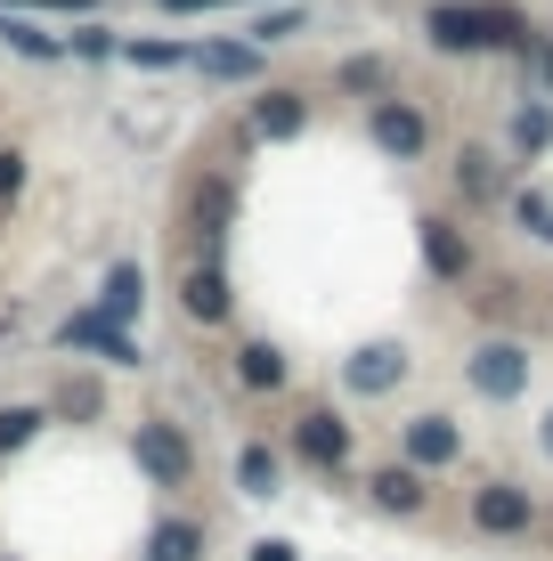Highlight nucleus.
Returning a JSON list of instances; mask_svg holds the SVG:
<instances>
[{"label":"nucleus","instance_id":"nucleus-13","mask_svg":"<svg viewBox=\"0 0 553 561\" xmlns=\"http://www.w3.org/2000/svg\"><path fill=\"white\" fill-rule=\"evenodd\" d=\"M139 301H147L139 261H114V268H106V294H99V318H106V325H130V318H139Z\"/></svg>","mask_w":553,"mask_h":561},{"label":"nucleus","instance_id":"nucleus-29","mask_svg":"<svg viewBox=\"0 0 553 561\" xmlns=\"http://www.w3.org/2000/svg\"><path fill=\"white\" fill-rule=\"evenodd\" d=\"M253 561H301V553L285 546V537H261V546H253Z\"/></svg>","mask_w":553,"mask_h":561},{"label":"nucleus","instance_id":"nucleus-24","mask_svg":"<svg viewBox=\"0 0 553 561\" xmlns=\"http://www.w3.org/2000/svg\"><path fill=\"white\" fill-rule=\"evenodd\" d=\"M456 180H464V196H472V204L497 196V171H488V154H464V163H456Z\"/></svg>","mask_w":553,"mask_h":561},{"label":"nucleus","instance_id":"nucleus-18","mask_svg":"<svg viewBox=\"0 0 553 561\" xmlns=\"http://www.w3.org/2000/svg\"><path fill=\"white\" fill-rule=\"evenodd\" d=\"M196 66H204V73H220V82H244V73L261 66V49H244V42H212V49H196Z\"/></svg>","mask_w":553,"mask_h":561},{"label":"nucleus","instance_id":"nucleus-12","mask_svg":"<svg viewBox=\"0 0 553 561\" xmlns=\"http://www.w3.org/2000/svg\"><path fill=\"white\" fill-rule=\"evenodd\" d=\"M301 123H310L301 90H261V99H253V130H261V139H301Z\"/></svg>","mask_w":553,"mask_h":561},{"label":"nucleus","instance_id":"nucleus-17","mask_svg":"<svg viewBox=\"0 0 553 561\" xmlns=\"http://www.w3.org/2000/svg\"><path fill=\"white\" fill-rule=\"evenodd\" d=\"M147 561H204V529L196 520H163V529L147 537Z\"/></svg>","mask_w":553,"mask_h":561},{"label":"nucleus","instance_id":"nucleus-23","mask_svg":"<svg viewBox=\"0 0 553 561\" xmlns=\"http://www.w3.org/2000/svg\"><path fill=\"white\" fill-rule=\"evenodd\" d=\"M123 57H130V66H155V73H163V66H187L196 49H187V42H130Z\"/></svg>","mask_w":553,"mask_h":561},{"label":"nucleus","instance_id":"nucleus-1","mask_svg":"<svg viewBox=\"0 0 553 561\" xmlns=\"http://www.w3.org/2000/svg\"><path fill=\"white\" fill-rule=\"evenodd\" d=\"M431 42L440 49H521L529 33H521V16L512 9H431Z\"/></svg>","mask_w":553,"mask_h":561},{"label":"nucleus","instance_id":"nucleus-16","mask_svg":"<svg viewBox=\"0 0 553 561\" xmlns=\"http://www.w3.org/2000/svg\"><path fill=\"white\" fill-rule=\"evenodd\" d=\"M367 489H375V505H383V513H424V472H407V463L375 472Z\"/></svg>","mask_w":553,"mask_h":561},{"label":"nucleus","instance_id":"nucleus-9","mask_svg":"<svg viewBox=\"0 0 553 561\" xmlns=\"http://www.w3.org/2000/svg\"><path fill=\"white\" fill-rule=\"evenodd\" d=\"M529 513H538V505H529V489H512V480H488V489L472 496V520H481L488 537H521Z\"/></svg>","mask_w":553,"mask_h":561},{"label":"nucleus","instance_id":"nucleus-19","mask_svg":"<svg viewBox=\"0 0 553 561\" xmlns=\"http://www.w3.org/2000/svg\"><path fill=\"white\" fill-rule=\"evenodd\" d=\"M42 423H49L42 408H0V456H16L33 432H42Z\"/></svg>","mask_w":553,"mask_h":561},{"label":"nucleus","instance_id":"nucleus-5","mask_svg":"<svg viewBox=\"0 0 553 561\" xmlns=\"http://www.w3.org/2000/svg\"><path fill=\"white\" fill-rule=\"evenodd\" d=\"M293 448H301V463H318V472H342V463H350V423L326 415V408H310L293 423Z\"/></svg>","mask_w":553,"mask_h":561},{"label":"nucleus","instance_id":"nucleus-34","mask_svg":"<svg viewBox=\"0 0 553 561\" xmlns=\"http://www.w3.org/2000/svg\"><path fill=\"white\" fill-rule=\"evenodd\" d=\"M0 561H16V553H0Z\"/></svg>","mask_w":553,"mask_h":561},{"label":"nucleus","instance_id":"nucleus-2","mask_svg":"<svg viewBox=\"0 0 553 561\" xmlns=\"http://www.w3.org/2000/svg\"><path fill=\"white\" fill-rule=\"evenodd\" d=\"M228 220H237V180H196V187H187V237H196L204 261L220 253Z\"/></svg>","mask_w":553,"mask_h":561},{"label":"nucleus","instance_id":"nucleus-26","mask_svg":"<svg viewBox=\"0 0 553 561\" xmlns=\"http://www.w3.org/2000/svg\"><path fill=\"white\" fill-rule=\"evenodd\" d=\"M16 187H25V154H16V147H0V204H9Z\"/></svg>","mask_w":553,"mask_h":561},{"label":"nucleus","instance_id":"nucleus-22","mask_svg":"<svg viewBox=\"0 0 553 561\" xmlns=\"http://www.w3.org/2000/svg\"><path fill=\"white\" fill-rule=\"evenodd\" d=\"M237 480H244L253 496H277V456H269V448H244V456H237Z\"/></svg>","mask_w":553,"mask_h":561},{"label":"nucleus","instance_id":"nucleus-33","mask_svg":"<svg viewBox=\"0 0 553 561\" xmlns=\"http://www.w3.org/2000/svg\"><path fill=\"white\" fill-rule=\"evenodd\" d=\"M545 456H553V415H545Z\"/></svg>","mask_w":553,"mask_h":561},{"label":"nucleus","instance_id":"nucleus-20","mask_svg":"<svg viewBox=\"0 0 553 561\" xmlns=\"http://www.w3.org/2000/svg\"><path fill=\"white\" fill-rule=\"evenodd\" d=\"M0 42H9V49H25V57H57V49H66V42H57V33L25 25V16H9V25H0Z\"/></svg>","mask_w":553,"mask_h":561},{"label":"nucleus","instance_id":"nucleus-15","mask_svg":"<svg viewBox=\"0 0 553 561\" xmlns=\"http://www.w3.org/2000/svg\"><path fill=\"white\" fill-rule=\"evenodd\" d=\"M424 261H431V277H464V268H472V253H464V237H456V228L448 220H424Z\"/></svg>","mask_w":553,"mask_h":561},{"label":"nucleus","instance_id":"nucleus-32","mask_svg":"<svg viewBox=\"0 0 553 561\" xmlns=\"http://www.w3.org/2000/svg\"><path fill=\"white\" fill-rule=\"evenodd\" d=\"M538 57H545V82H553V49H538Z\"/></svg>","mask_w":553,"mask_h":561},{"label":"nucleus","instance_id":"nucleus-31","mask_svg":"<svg viewBox=\"0 0 553 561\" xmlns=\"http://www.w3.org/2000/svg\"><path fill=\"white\" fill-rule=\"evenodd\" d=\"M171 9H212V0H171Z\"/></svg>","mask_w":553,"mask_h":561},{"label":"nucleus","instance_id":"nucleus-28","mask_svg":"<svg viewBox=\"0 0 553 561\" xmlns=\"http://www.w3.org/2000/svg\"><path fill=\"white\" fill-rule=\"evenodd\" d=\"M73 49H82V57H114V33H99V25H82V33H73Z\"/></svg>","mask_w":553,"mask_h":561},{"label":"nucleus","instance_id":"nucleus-3","mask_svg":"<svg viewBox=\"0 0 553 561\" xmlns=\"http://www.w3.org/2000/svg\"><path fill=\"white\" fill-rule=\"evenodd\" d=\"M472 391L481 399H521L529 391V351L521 342H481V351H472Z\"/></svg>","mask_w":553,"mask_h":561},{"label":"nucleus","instance_id":"nucleus-4","mask_svg":"<svg viewBox=\"0 0 553 561\" xmlns=\"http://www.w3.org/2000/svg\"><path fill=\"white\" fill-rule=\"evenodd\" d=\"M130 448H139V472L163 480V489H180V480L196 472V456H187V439L171 432V423H139V439H130Z\"/></svg>","mask_w":553,"mask_h":561},{"label":"nucleus","instance_id":"nucleus-21","mask_svg":"<svg viewBox=\"0 0 553 561\" xmlns=\"http://www.w3.org/2000/svg\"><path fill=\"white\" fill-rule=\"evenodd\" d=\"M553 139V106H521V114H512V147H521V154H538Z\"/></svg>","mask_w":553,"mask_h":561},{"label":"nucleus","instance_id":"nucleus-25","mask_svg":"<svg viewBox=\"0 0 553 561\" xmlns=\"http://www.w3.org/2000/svg\"><path fill=\"white\" fill-rule=\"evenodd\" d=\"M512 211H521V228H529V237H545V244H553V204H545V196H521Z\"/></svg>","mask_w":553,"mask_h":561},{"label":"nucleus","instance_id":"nucleus-7","mask_svg":"<svg viewBox=\"0 0 553 561\" xmlns=\"http://www.w3.org/2000/svg\"><path fill=\"white\" fill-rule=\"evenodd\" d=\"M57 342H66V351H99L106 366H139V342H130L123 325H106L99 309H82V318H66V325H57Z\"/></svg>","mask_w":553,"mask_h":561},{"label":"nucleus","instance_id":"nucleus-11","mask_svg":"<svg viewBox=\"0 0 553 561\" xmlns=\"http://www.w3.org/2000/svg\"><path fill=\"white\" fill-rule=\"evenodd\" d=\"M180 301H187V318L196 325H220L228 318V277H220V261H196L180 277Z\"/></svg>","mask_w":553,"mask_h":561},{"label":"nucleus","instance_id":"nucleus-10","mask_svg":"<svg viewBox=\"0 0 553 561\" xmlns=\"http://www.w3.org/2000/svg\"><path fill=\"white\" fill-rule=\"evenodd\" d=\"M407 375V351H399V342H367V351H358L350 366H342V382H350L358 399H375V391H391V382Z\"/></svg>","mask_w":553,"mask_h":561},{"label":"nucleus","instance_id":"nucleus-6","mask_svg":"<svg viewBox=\"0 0 553 561\" xmlns=\"http://www.w3.org/2000/svg\"><path fill=\"white\" fill-rule=\"evenodd\" d=\"M367 130H375V147H383V154H424V147H431V123H424L407 99H375Z\"/></svg>","mask_w":553,"mask_h":561},{"label":"nucleus","instance_id":"nucleus-8","mask_svg":"<svg viewBox=\"0 0 553 561\" xmlns=\"http://www.w3.org/2000/svg\"><path fill=\"white\" fill-rule=\"evenodd\" d=\"M464 456V432L448 415H415L407 423V472H440V463Z\"/></svg>","mask_w":553,"mask_h":561},{"label":"nucleus","instance_id":"nucleus-30","mask_svg":"<svg viewBox=\"0 0 553 561\" xmlns=\"http://www.w3.org/2000/svg\"><path fill=\"white\" fill-rule=\"evenodd\" d=\"M33 9H90V0H33Z\"/></svg>","mask_w":553,"mask_h":561},{"label":"nucleus","instance_id":"nucleus-27","mask_svg":"<svg viewBox=\"0 0 553 561\" xmlns=\"http://www.w3.org/2000/svg\"><path fill=\"white\" fill-rule=\"evenodd\" d=\"M342 82H350V90H375V82H383V66H375V57H350V66H342Z\"/></svg>","mask_w":553,"mask_h":561},{"label":"nucleus","instance_id":"nucleus-14","mask_svg":"<svg viewBox=\"0 0 553 561\" xmlns=\"http://www.w3.org/2000/svg\"><path fill=\"white\" fill-rule=\"evenodd\" d=\"M237 382L244 391H285V351L277 342H244L237 351Z\"/></svg>","mask_w":553,"mask_h":561}]
</instances>
